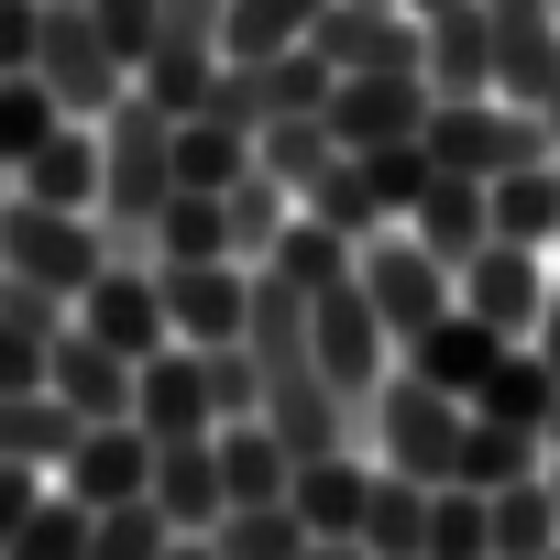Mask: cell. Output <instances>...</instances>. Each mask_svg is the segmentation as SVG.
<instances>
[{"mask_svg":"<svg viewBox=\"0 0 560 560\" xmlns=\"http://www.w3.org/2000/svg\"><path fill=\"white\" fill-rule=\"evenodd\" d=\"M78 407L56 396V385H12L0 396V462H34V472H67V451H78Z\"/></svg>","mask_w":560,"mask_h":560,"instance_id":"44dd1931","label":"cell"},{"mask_svg":"<svg viewBox=\"0 0 560 560\" xmlns=\"http://www.w3.org/2000/svg\"><path fill=\"white\" fill-rule=\"evenodd\" d=\"M363 549H374V560H429V483H418V472H385V462H374Z\"/></svg>","mask_w":560,"mask_h":560,"instance_id":"d4e9b609","label":"cell"},{"mask_svg":"<svg viewBox=\"0 0 560 560\" xmlns=\"http://www.w3.org/2000/svg\"><path fill=\"white\" fill-rule=\"evenodd\" d=\"M78 330H100V341L132 352V363L165 352V341H176V319H165V275L132 264V253H110V264H100V287L78 298Z\"/></svg>","mask_w":560,"mask_h":560,"instance_id":"9c48e42d","label":"cell"},{"mask_svg":"<svg viewBox=\"0 0 560 560\" xmlns=\"http://www.w3.org/2000/svg\"><path fill=\"white\" fill-rule=\"evenodd\" d=\"M154 505H165V527H220V505H231V483H220V440L198 429V440H154Z\"/></svg>","mask_w":560,"mask_h":560,"instance_id":"ffe728a7","label":"cell"},{"mask_svg":"<svg viewBox=\"0 0 560 560\" xmlns=\"http://www.w3.org/2000/svg\"><path fill=\"white\" fill-rule=\"evenodd\" d=\"M298 560H363V538H308Z\"/></svg>","mask_w":560,"mask_h":560,"instance_id":"7dc6e473","label":"cell"},{"mask_svg":"<svg viewBox=\"0 0 560 560\" xmlns=\"http://www.w3.org/2000/svg\"><path fill=\"white\" fill-rule=\"evenodd\" d=\"M67 494H78V505H132V494H154V429H143V418H89L78 451H67Z\"/></svg>","mask_w":560,"mask_h":560,"instance_id":"7c38bea8","label":"cell"},{"mask_svg":"<svg viewBox=\"0 0 560 560\" xmlns=\"http://www.w3.org/2000/svg\"><path fill=\"white\" fill-rule=\"evenodd\" d=\"M363 560H374V549H363Z\"/></svg>","mask_w":560,"mask_h":560,"instance_id":"6f0895ef","label":"cell"},{"mask_svg":"<svg viewBox=\"0 0 560 560\" xmlns=\"http://www.w3.org/2000/svg\"><path fill=\"white\" fill-rule=\"evenodd\" d=\"M429 89L440 100H472V89H494V12H483V0H440V12H429Z\"/></svg>","mask_w":560,"mask_h":560,"instance_id":"ac0fdd59","label":"cell"},{"mask_svg":"<svg viewBox=\"0 0 560 560\" xmlns=\"http://www.w3.org/2000/svg\"><path fill=\"white\" fill-rule=\"evenodd\" d=\"M418 12H440V0H418Z\"/></svg>","mask_w":560,"mask_h":560,"instance_id":"f5cc1de1","label":"cell"},{"mask_svg":"<svg viewBox=\"0 0 560 560\" xmlns=\"http://www.w3.org/2000/svg\"><path fill=\"white\" fill-rule=\"evenodd\" d=\"M264 275H287L298 298H319V287H341V275H352V231H330V220H308V209H298L287 231H275Z\"/></svg>","mask_w":560,"mask_h":560,"instance_id":"f1b7e54d","label":"cell"},{"mask_svg":"<svg viewBox=\"0 0 560 560\" xmlns=\"http://www.w3.org/2000/svg\"><path fill=\"white\" fill-rule=\"evenodd\" d=\"M363 176H374V198H385V220H407V209H418V187H429L440 165H429V143L407 132V143H374V154H363Z\"/></svg>","mask_w":560,"mask_h":560,"instance_id":"60d3db41","label":"cell"},{"mask_svg":"<svg viewBox=\"0 0 560 560\" xmlns=\"http://www.w3.org/2000/svg\"><path fill=\"white\" fill-rule=\"evenodd\" d=\"M549 462H560V396H549Z\"/></svg>","mask_w":560,"mask_h":560,"instance_id":"f907efd6","label":"cell"},{"mask_svg":"<svg viewBox=\"0 0 560 560\" xmlns=\"http://www.w3.org/2000/svg\"><path fill=\"white\" fill-rule=\"evenodd\" d=\"M23 198H56V209H100V132L89 121H56L23 165H12Z\"/></svg>","mask_w":560,"mask_h":560,"instance_id":"7402d4cb","label":"cell"},{"mask_svg":"<svg viewBox=\"0 0 560 560\" xmlns=\"http://www.w3.org/2000/svg\"><path fill=\"white\" fill-rule=\"evenodd\" d=\"M516 472H549V440L538 429H505V418H483L472 407V429H462V483H516Z\"/></svg>","mask_w":560,"mask_h":560,"instance_id":"e575fe53","label":"cell"},{"mask_svg":"<svg viewBox=\"0 0 560 560\" xmlns=\"http://www.w3.org/2000/svg\"><path fill=\"white\" fill-rule=\"evenodd\" d=\"M549 396H560V374H549V352H538V341H505V363L472 385V407H483V418L538 429V440H549Z\"/></svg>","mask_w":560,"mask_h":560,"instance_id":"cb8c5ba5","label":"cell"},{"mask_svg":"<svg viewBox=\"0 0 560 560\" xmlns=\"http://www.w3.org/2000/svg\"><path fill=\"white\" fill-rule=\"evenodd\" d=\"M45 352H56V330H34V319L0 308V396H12V385H45Z\"/></svg>","mask_w":560,"mask_h":560,"instance_id":"7bdbcfd3","label":"cell"},{"mask_svg":"<svg viewBox=\"0 0 560 560\" xmlns=\"http://www.w3.org/2000/svg\"><path fill=\"white\" fill-rule=\"evenodd\" d=\"M549 253H560V231H549Z\"/></svg>","mask_w":560,"mask_h":560,"instance_id":"db71d44e","label":"cell"},{"mask_svg":"<svg viewBox=\"0 0 560 560\" xmlns=\"http://www.w3.org/2000/svg\"><path fill=\"white\" fill-rule=\"evenodd\" d=\"M34 494H45V472H34V462H0V549L23 538V516H34Z\"/></svg>","mask_w":560,"mask_h":560,"instance_id":"f6af8a7d","label":"cell"},{"mask_svg":"<svg viewBox=\"0 0 560 560\" xmlns=\"http://www.w3.org/2000/svg\"><path fill=\"white\" fill-rule=\"evenodd\" d=\"M330 0H231L220 12V56H275V45H308V23Z\"/></svg>","mask_w":560,"mask_h":560,"instance_id":"d590c367","label":"cell"},{"mask_svg":"<svg viewBox=\"0 0 560 560\" xmlns=\"http://www.w3.org/2000/svg\"><path fill=\"white\" fill-rule=\"evenodd\" d=\"M165 560H220V549H209L198 527H176V538H165Z\"/></svg>","mask_w":560,"mask_h":560,"instance_id":"c3c4849f","label":"cell"},{"mask_svg":"<svg viewBox=\"0 0 560 560\" xmlns=\"http://www.w3.org/2000/svg\"><path fill=\"white\" fill-rule=\"evenodd\" d=\"M538 298H549L538 242H483V253H462V308H472V319H494L505 341H527V330H538Z\"/></svg>","mask_w":560,"mask_h":560,"instance_id":"4fadbf2b","label":"cell"},{"mask_svg":"<svg viewBox=\"0 0 560 560\" xmlns=\"http://www.w3.org/2000/svg\"><path fill=\"white\" fill-rule=\"evenodd\" d=\"M407 12H418V0H407Z\"/></svg>","mask_w":560,"mask_h":560,"instance_id":"11a10c76","label":"cell"},{"mask_svg":"<svg viewBox=\"0 0 560 560\" xmlns=\"http://www.w3.org/2000/svg\"><path fill=\"white\" fill-rule=\"evenodd\" d=\"M165 275V319H176V341H242L253 330V264L242 253H220V264H154Z\"/></svg>","mask_w":560,"mask_h":560,"instance_id":"8fae6325","label":"cell"},{"mask_svg":"<svg viewBox=\"0 0 560 560\" xmlns=\"http://www.w3.org/2000/svg\"><path fill=\"white\" fill-rule=\"evenodd\" d=\"M527 341H538V352H549V374H560V287L538 298V330H527Z\"/></svg>","mask_w":560,"mask_h":560,"instance_id":"bcb514c9","label":"cell"},{"mask_svg":"<svg viewBox=\"0 0 560 560\" xmlns=\"http://www.w3.org/2000/svg\"><path fill=\"white\" fill-rule=\"evenodd\" d=\"M242 165H253V132L242 121H220V110H187L176 121V187H242Z\"/></svg>","mask_w":560,"mask_h":560,"instance_id":"4316f807","label":"cell"},{"mask_svg":"<svg viewBox=\"0 0 560 560\" xmlns=\"http://www.w3.org/2000/svg\"><path fill=\"white\" fill-rule=\"evenodd\" d=\"M330 154H341V143H330V110H264V121H253V165H275L287 187H308Z\"/></svg>","mask_w":560,"mask_h":560,"instance_id":"836d02e7","label":"cell"},{"mask_svg":"<svg viewBox=\"0 0 560 560\" xmlns=\"http://www.w3.org/2000/svg\"><path fill=\"white\" fill-rule=\"evenodd\" d=\"M429 165H451V176H505V165H538V154H560L549 143V110H527V100H505V89H472V100H429Z\"/></svg>","mask_w":560,"mask_h":560,"instance_id":"3957f363","label":"cell"},{"mask_svg":"<svg viewBox=\"0 0 560 560\" xmlns=\"http://www.w3.org/2000/svg\"><path fill=\"white\" fill-rule=\"evenodd\" d=\"M209 549H220V560H298V549H308V516H298L287 494H253V505H220Z\"/></svg>","mask_w":560,"mask_h":560,"instance_id":"484cf974","label":"cell"},{"mask_svg":"<svg viewBox=\"0 0 560 560\" xmlns=\"http://www.w3.org/2000/svg\"><path fill=\"white\" fill-rule=\"evenodd\" d=\"M0 264L12 275H34V287H56L67 308L100 287V264H110V231L89 220V209H56V198H0Z\"/></svg>","mask_w":560,"mask_h":560,"instance_id":"277c9868","label":"cell"},{"mask_svg":"<svg viewBox=\"0 0 560 560\" xmlns=\"http://www.w3.org/2000/svg\"><path fill=\"white\" fill-rule=\"evenodd\" d=\"M308 45L330 56V78H396V67L429 56V12H407V0H330V12L308 23Z\"/></svg>","mask_w":560,"mask_h":560,"instance_id":"52a82bcc","label":"cell"},{"mask_svg":"<svg viewBox=\"0 0 560 560\" xmlns=\"http://www.w3.org/2000/svg\"><path fill=\"white\" fill-rule=\"evenodd\" d=\"M549 494H560V462H549Z\"/></svg>","mask_w":560,"mask_h":560,"instance_id":"816d5d0a","label":"cell"},{"mask_svg":"<svg viewBox=\"0 0 560 560\" xmlns=\"http://www.w3.org/2000/svg\"><path fill=\"white\" fill-rule=\"evenodd\" d=\"M429 560H494V494L483 483H429Z\"/></svg>","mask_w":560,"mask_h":560,"instance_id":"d6a6232c","label":"cell"},{"mask_svg":"<svg viewBox=\"0 0 560 560\" xmlns=\"http://www.w3.org/2000/svg\"><path fill=\"white\" fill-rule=\"evenodd\" d=\"M298 209H308V220H330V231H352V242H374V231H385V198H374L363 154H330V165L298 187Z\"/></svg>","mask_w":560,"mask_h":560,"instance_id":"4dcf8cb0","label":"cell"},{"mask_svg":"<svg viewBox=\"0 0 560 560\" xmlns=\"http://www.w3.org/2000/svg\"><path fill=\"white\" fill-rule=\"evenodd\" d=\"M352 275H363V298L385 308V330H396V341H418V330L462 298V275H451V264H440L407 220H385L374 242H352Z\"/></svg>","mask_w":560,"mask_h":560,"instance_id":"8992f818","label":"cell"},{"mask_svg":"<svg viewBox=\"0 0 560 560\" xmlns=\"http://www.w3.org/2000/svg\"><path fill=\"white\" fill-rule=\"evenodd\" d=\"M45 385L78 407V418H132V352H110L100 330H56V352H45Z\"/></svg>","mask_w":560,"mask_h":560,"instance_id":"9a60e30c","label":"cell"},{"mask_svg":"<svg viewBox=\"0 0 560 560\" xmlns=\"http://www.w3.org/2000/svg\"><path fill=\"white\" fill-rule=\"evenodd\" d=\"M538 110H549V143H560V67H549V100H538Z\"/></svg>","mask_w":560,"mask_h":560,"instance_id":"681fc988","label":"cell"},{"mask_svg":"<svg viewBox=\"0 0 560 560\" xmlns=\"http://www.w3.org/2000/svg\"><path fill=\"white\" fill-rule=\"evenodd\" d=\"M0 176H12V165H0Z\"/></svg>","mask_w":560,"mask_h":560,"instance_id":"9f6ffc18","label":"cell"},{"mask_svg":"<svg viewBox=\"0 0 560 560\" xmlns=\"http://www.w3.org/2000/svg\"><path fill=\"white\" fill-rule=\"evenodd\" d=\"M549 560H560V549H549Z\"/></svg>","mask_w":560,"mask_h":560,"instance_id":"680465c9","label":"cell"},{"mask_svg":"<svg viewBox=\"0 0 560 560\" xmlns=\"http://www.w3.org/2000/svg\"><path fill=\"white\" fill-rule=\"evenodd\" d=\"M429 78L418 67H396V78H330V143L341 154H374V143H407V132H429Z\"/></svg>","mask_w":560,"mask_h":560,"instance_id":"30bf717a","label":"cell"},{"mask_svg":"<svg viewBox=\"0 0 560 560\" xmlns=\"http://www.w3.org/2000/svg\"><path fill=\"white\" fill-rule=\"evenodd\" d=\"M34 78L78 110V121H100L121 89H132V56L110 45V23L89 12V0H45V45H34Z\"/></svg>","mask_w":560,"mask_h":560,"instance_id":"5b68a950","label":"cell"},{"mask_svg":"<svg viewBox=\"0 0 560 560\" xmlns=\"http://www.w3.org/2000/svg\"><path fill=\"white\" fill-rule=\"evenodd\" d=\"M253 78H264V110H330V56L319 45H275V56H253Z\"/></svg>","mask_w":560,"mask_h":560,"instance_id":"ab89813d","label":"cell"},{"mask_svg":"<svg viewBox=\"0 0 560 560\" xmlns=\"http://www.w3.org/2000/svg\"><path fill=\"white\" fill-rule=\"evenodd\" d=\"M407 231H418V242H429V253L462 275V253H483V242H494V198H483V176H451V165H440V176L418 187Z\"/></svg>","mask_w":560,"mask_h":560,"instance_id":"d6986e66","label":"cell"},{"mask_svg":"<svg viewBox=\"0 0 560 560\" xmlns=\"http://www.w3.org/2000/svg\"><path fill=\"white\" fill-rule=\"evenodd\" d=\"M56 121H78V110H67V100H56L34 67H0V165H23V154H34Z\"/></svg>","mask_w":560,"mask_h":560,"instance_id":"8d00e7d4","label":"cell"},{"mask_svg":"<svg viewBox=\"0 0 560 560\" xmlns=\"http://www.w3.org/2000/svg\"><path fill=\"white\" fill-rule=\"evenodd\" d=\"M132 418H143L154 440H198V429H220L198 341H165V352H143V363H132Z\"/></svg>","mask_w":560,"mask_h":560,"instance_id":"5bb4252c","label":"cell"},{"mask_svg":"<svg viewBox=\"0 0 560 560\" xmlns=\"http://www.w3.org/2000/svg\"><path fill=\"white\" fill-rule=\"evenodd\" d=\"M165 538H176V527H165V505H154V494H132V505H100V527H89V549H78V560H165Z\"/></svg>","mask_w":560,"mask_h":560,"instance_id":"f35d334b","label":"cell"},{"mask_svg":"<svg viewBox=\"0 0 560 560\" xmlns=\"http://www.w3.org/2000/svg\"><path fill=\"white\" fill-rule=\"evenodd\" d=\"M483 198H494V242H538L549 253V231H560V154L483 176Z\"/></svg>","mask_w":560,"mask_h":560,"instance_id":"603a6c76","label":"cell"},{"mask_svg":"<svg viewBox=\"0 0 560 560\" xmlns=\"http://www.w3.org/2000/svg\"><path fill=\"white\" fill-rule=\"evenodd\" d=\"M308 341H319V363H330V385L363 407L374 385H385V363H396V330H385V308L363 298V275H341V287H319L308 298Z\"/></svg>","mask_w":560,"mask_h":560,"instance_id":"ba28073f","label":"cell"},{"mask_svg":"<svg viewBox=\"0 0 560 560\" xmlns=\"http://www.w3.org/2000/svg\"><path fill=\"white\" fill-rule=\"evenodd\" d=\"M165 198H176V110L121 89L100 110V231H110V253H143Z\"/></svg>","mask_w":560,"mask_h":560,"instance_id":"6da1fadb","label":"cell"},{"mask_svg":"<svg viewBox=\"0 0 560 560\" xmlns=\"http://www.w3.org/2000/svg\"><path fill=\"white\" fill-rule=\"evenodd\" d=\"M209 407L220 418H264V374H253V341H209Z\"/></svg>","mask_w":560,"mask_h":560,"instance_id":"b9f144b4","label":"cell"},{"mask_svg":"<svg viewBox=\"0 0 560 560\" xmlns=\"http://www.w3.org/2000/svg\"><path fill=\"white\" fill-rule=\"evenodd\" d=\"M220 209H231V253H242V264H264V253H275V231L298 220V187L275 176V165H242V187H220Z\"/></svg>","mask_w":560,"mask_h":560,"instance_id":"f546056e","label":"cell"},{"mask_svg":"<svg viewBox=\"0 0 560 560\" xmlns=\"http://www.w3.org/2000/svg\"><path fill=\"white\" fill-rule=\"evenodd\" d=\"M462 429H472V396L429 385L418 363H385V385L363 396V440L385 472H418V483H451L462 472Z\"/></svg>","mask_w":560,"mask_h":560,"instance_id":"7a4b0ae2","label":"cell"},{"mask_svg":"<svg viewBox=\"0 0 560 560\" xmlns=\"http://www.w3.org/2000/svg\"><path fill=\"white\" fill-rule=\"evenodd\" d=\"M396 352H407V363H418L429 385H451V396H472V385H483V374L505 363V330H494V319H472V308L451 298V308H440V319H429L418 341H396Z\"/></svg>","mask_w":560,"mask_h":560,"instance_id":"2e32d148","label":"cell"},{"mask_svg":"<svg viewBox=\"0 0 560 560\" xmlns=\"http://www.w3.org/2000/svg\"><path fill=\"white\" fill-rule=\"evenodd\" d=\"M363 494H374V462H352V440L341 451H308L287 472V505L308 516V538H363Z\"/></svg>","mask_w":560,"mask_h":560,"instance_id":"e0dca14e","label":"cell"},{"mask_svg":"<svg viewBox=\"0 0 560 560\" xmlns=\"http://www.w3.org/2000/svg\"><path fill=\"white\" fill-rule=\"evenodd\" d=\"M220 253H231V209L209 187H176L154 209V264H220Z\"/></svg>","mask_w":560,"mask_h":560,"instance_id":"1f68e13d","label":"cell"},{"mask_svg":"<svg viewBox=\"0 0 560 560\" xmlns=\"http://www.w3.org/2000/svg\"><path fill=\"white\" fill-rule=\"evenodd\" d=\"M89 527H100V505H78V494H34L23 538L0 549V560H78V549H89Z\"/></svg>","mask_w":560,"mask_h":560,"instance_id":"74e56055","label":"cell"},{"mask_svg":"<svg viewBox=\"0 0 560 560\" xmlns=\"http://www.w3.org/2000/svg\"><path fill=\"white\" fill-rule=\"evenodd\" d=\"M549 549H560V494H549V472L494 483V560H549Z\"/></svg>","mask_w":560,"mask_h":560,"instance_id":"83f0119b","label":"cell"},{"mask_svg":"<svg viewBox=\"0 0 560 560\" xmlns=\"http://www.w3.org/2000/svg\"><path fill=\"white\" fill-rule=\"evenodd\" d=\"M45 45V0H0V67H34Z\"/></svg>","mask_w":560,"mask_h":560,"instance_id":"ee69618b","label":"cell"}]
</instances>
